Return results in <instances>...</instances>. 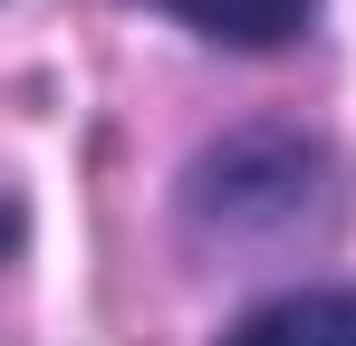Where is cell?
<instances>
[{"label":"cell","mask_w":356,"mask_h":346,"mask_svg":"<svg viewBox=\"0 0 356 346\" xmlns=\"http://www.w3.org/2000/svg\"><path fill=\"white\" fill-rule=\"evenodd\" d=\"M154 10H174L183 29H202L222 49H289L318 19V0H154Z\"/></svg>","instance_id":"cell-2"},{"label":"cell","mask_w":356,"mask_h":346,"mask_svg":"<svg viewBox=\"0 0 356 346\" xmlns=\"http://www.w3.org/2000/svg\"><path fill=\"white\" fill-rule=\"evenodd\" d=\"M222 346H356V288H298L250 308Z\"/></svg>","instance_id":"cell-1"},{"label":"cell","mask_w":356,"mask_h":346,"mask_svg":"<svg viewBox=\"0 0 356 346\" xmlns=\"http://www.w3.org/2000/svg\"><path fill=\"white\" fill-rule=\"evenodd\" d=\"M0 250H10V212H0Z\"/></svg>","instance_id":"cell-3"}]
</instances>
